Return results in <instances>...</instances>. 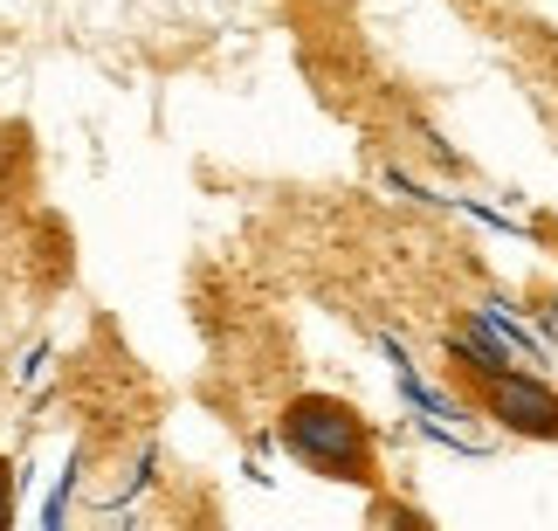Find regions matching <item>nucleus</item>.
<instances>
[{
    "label": "nucleus",
    "mask_w": 558,
    "mask_h": 531,
    "mask_svg": "<svg viewBox=\"0 0 558 531\" xmlns=\"http://www.w3.org/2000/svg\"><path fill=\"white\" fill-rule=\"evenodd\" d=\"M276 442L296 470L325 476V483H352V491H386V462H379V429L366 408H352L345 394H296L276 414Z\"/></svg>",
    "instance_id": "nucleus-1"
},
{
    "label": "nucleus",
    "mask_w": 558,
    "mask_h": 531,
    "mask_svg": "<svg viewBox=\"0 0 558 531\" xmlns=\"http://www.w3.org/2000/svg\"><path fill=\"white\" fill-rule=\"evenodd\" d=\"M469 387H476L483 421H497L504 435H518V442H558V387H551L545 373L504 366V373L469 379Z\"/></svg>",
    "instance_id": "nucleus-2"
},
{
    "label": "nucleus",
    "mask_w": 558,
    "mask_h": 531,
    "mask_svg": "<svg viewBox=\"0 0 558 531\" xmlns=\"http://www.w3.org/2000/svg\"><path fill=\"white\" fill-rule=\"evenodd\" d=\"M366 531H441L435 518L421 511L414 497H393V491H373V504H366Z\"/></svg>",
    "instance_id": "nucleus-3"
},
{
    "label": "nucleus",
    "mask_w": 558,
    "mask_h": 531,
    "mask_svg": "<svg viewBox=\"0 0 558 531\" xmlns=\"http://www.w3.org/2000/svg\"><path fill=\"white\" fill-rule=\"evenodd\" d=\"M14 511H21V476H14V462L0 456V531H14Z\"/></svg>",
    "instance_id": "nucleus-4"
},
{
    "label": "nucleus",
    "mask_w": 558,
    "mask_h": 531,
    "mask_svg": "<svg viewBox=\"0 0 558 531\" xmlns=\"http://www.w3.org/2000/svg\"><path fill=\"white\" fill-rule=\"evenodd\" d=\"M545 304H551V311H545V325H551V338H558V297H545Z\"/></svg>",
    "instance_id": "nucleus-5"
}]
</instances>
